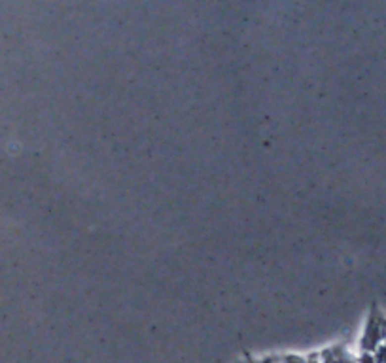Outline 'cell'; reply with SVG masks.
<instances>
[{
	"instance_id": "obj_1",
	"label": "cell",
	"mask_w": 386,
	"mask_h": 363,
	"mask_svg": "<svg viewBox=\"0 0 386 363\" xmlns=\"http://www.w3.org/2000/svg\"><path fill=\"white\" fill-rule=\"evenodd\" d=\"M358 363H375V356L371 352H364L360 356V362Z\"/></svg>"
},
{
	"instance_id": "obj_2",
	"label": "cell",
	"mask_w": 386,
	"mask_h": 363,
	"mask_svg": "<svg viewBox=\"0 0 386 363\" xmlns=\"http://www.w3.org/2000/svg\"><path fill=\"white\" fill-rule=\"evenodd\" d=\"M259 363H275V360L273 358H265V360H261Z\"/></svg>"
}]
</instances>
